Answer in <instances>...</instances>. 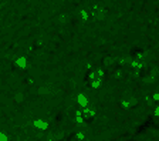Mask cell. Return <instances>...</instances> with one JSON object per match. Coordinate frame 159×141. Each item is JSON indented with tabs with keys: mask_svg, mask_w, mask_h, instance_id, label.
I'll list each match as a JSON object with an SVG mask.
<instances>
[{
	"mask_svg": "<svg viewBox=\"0 0 159 141\" xmlns=\"http://www.w3.org/2000/svg\"><path fill=\"white\" fill-rule=\"evenodd\" d=\"M152 100L155 101V103H159V93H155L152 95Z\"/></svg>",
	"mask_w": 159,
	"mask_h": 141,
	"instance_id": "52a82bcc",
	"label": "cell"
},
{
	"mask_svg": "<svg viewBox=\"0 0 159 141\" xmlns=\"http://www.w3.org/2000/svg\"><path fill=\"white\" fill-rule=\"evenodd\" d=\"M81 113H83V116H84V118H85L87 121L94 120L95 116H97V110H95L94 106H87V107H84V108L81 110Z\"/></svg>",
	"mask_w": 159,
	"mask_h": 141,
	"instance_id": "6da1fadb",
	"label": "cell"
},
{
	"mask_svg": "<svg viewBox=\"0 0 159 141\" xmlns=\"http://www.w3.org/2000/svg\"><path fill=\"white\" fill-rule=\"evenodd\" d=\"M80 16H81V19L85 22V20L88 19V13H87V10H81V12H80Z\"/></svg>",
	"mask_w": 159,
	"mask_h": 141,
	"instance_id": "5b68a950",
	"label": "cell"
},
{
	"mask_svg": "<svg viewBox=\"0 0 159 141\" xmlns=\"http://www.w3.org/2000/svg\"><path fill=\"white\" fill-rule=\"evenodd\" d=\"M33 125H34V128H37L40 131H45L48 128V123L45 120H43V118H34L33 120Z\"/></svg>",
	"mask_w": 159,
	"mask_h": 141,
	"instance_id": "7a4b0ae2",
	"label": "cell"
},
{
	"mask_svg": "<svg viewBox=\"0 0 159 141\" xmlns=\"http://www.w3.org/2000/svg\"><path fill=\"white\" fill-rule=\"evenodd\" d=\"M14 64L19 67V69H26V64H27V60H26V57H19L16 61H14Z\"/></svg>",
	"mask_w": 159,
	"mask_h": 141,
	"instance_id": "277c9868",
	"label": "cell"
},
{
	"mask_svg": "<svg viewBox=\"0 0 159 141\" xmlns=\"http://www.w3.org/2000/svg\"><path fill=\"white\" fill-rule=\"evenodd\" d=\"M0 141H9V136L3 131H0Z\"/></svg>",
	"mask_w": 159,
	"mask_h": 141,
	"instance_id": "8992f818",
	"label": "cell"
},
{
	"mask_svg": "<svg viewBox=\"0 0 159 141\" xmlns=\"http://www.w3.org/2000/svg\"><path fill=\"white\" fill-rule=\"evenodd\" d=\"M77 101H78L80 107H83V108H84V107H87V106H88V103H90V101H88V98H87L84 94H80V95L77 97Z\"/></svg>",
	"mask_w": 159,
	"mask_h": 141,
	"instance_id": "3957f363",
	"label": "cell"
}]
</instances>
